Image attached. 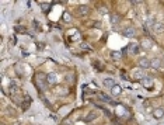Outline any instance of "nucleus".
Here are the masks:
<instances>
[{
	"label": "nucleus",
	"instance_id": "7ed1b4c3",
	"mask_svg": "<svg viewBox=\"0 0 164 125\" xmlns=\"http://www.w3.org/2000/svg\"><path fill=\"white\" fill-rule=\"evenodd\" d=\"M151 31L154 34H161L164 32V24L163 23H154L151 25Z\"/></svg>",
	"mask_w": 164,
	"mask_h": 125
},
{
	"label": "nucleus",
	"instance_id": "f03ea898",
	"mask_svg": "<svg viewBox=\"0 0 164 125\" xmlns=\"http://www.w3.org/2000/svg\"><path fill=\"white\" fill-rule=\"evenodd\" d=\"M138 63H139V68H140V69H149V68H151L150 59H147V58H140V59L138 61Z\"/></svg>",
	"mask_w": 164,
	"mask_h": 125
},
{
	"label": "nucleus",
	"instance_id": "9b49d317",
	"mask_svg": "<svg viewBox=\"0 0 164 125\" xmlns=\"http://www.w3.org/2000/svg\"><path fill=\"white\" fill-rule=\"evenodd\" d=\"M150 63H151V68H153V69H158V68L161 66V61H160L158 58L151 59V61H150Z\"/></svg>",
	"mask_w": 164,
	"mask_h": 125
},
{
	"label": "nucleus",
	"instance_id": "9d476101",
	"mask_svg": "<svg viewBox=\"0 0 164 125\" xmlns=\"http://www.w3.org/2000/svg\"><path fill=\"white\" fill-rule=\"evenodd\" d=\"M122 34H124L125 37H135V35H136V31H135V28H132V27H128V28L124 30Z\"/></svg>",
	"mask_w": 164,
	"mask_h": 125
},
{
	"label": "nucleus",
	"instance_id": "ddd939ff",
	"mask_svg": "<svg viewBox=\"0 0 164 125\" xmlns=\"http://www.w3.org/2000/svg\"><path fill=\"white\" fill-rule=\"evenodd\" d=\"M121 91H122V87L119 86V84H115V86L111 89V93L114 94V96H118V94H121Z\"/></svg>",
	"mask_w": 164,
	"mask_h": 125
},
{
	"label": "nucleus",
	"instance_id": "a211bd4d",
	"mask_svg": "<svg viewBox=\"0 0 164 125\" xmlns=\"http://www.w3.org/2000/svg\"><path fill=\"white\" fill-rule=\"evenodd\" d=\"M100 96H101V100H104V101H111V98H109L107 94H104V93H100Z\"/></svg>",
	"mask_w": 164,
	"mask_h": 125
},
{
	"label": "nucleus",
	"instance_id": "39448f33",
	"mask_svg": "<svg viewBox=\"0 0 164 125\" xmlns=\"http://www.w3.org/2000/svg\"><path fill=\"white\" fill-rule=\"evenodd\" d=\"M88 13H90V7L86 6V4H81V6H79V14L80 16H88Z\"/></svg>",
	"mask_w": 164,
	"mask_h": 125
},
{
	"label": "nucleus",
	"instance_id": "423d86ee",
	"mask_svg": "<svg viewBox=\"0 0 164 125\" xmlns=\"http://www.w3.org/2000/svg\"><path fill=\"white\" fill-rule=\"evenodd\" d=\"M153 117L156 118V119H161V118L164 117V110L161 108V107L153 110Z\"/></svg>",
	"mask_w": 164,
	"mask_h": 125
},
{
	"label": "nucleus",
	"instance_id": "f8f14e48",
	"mask_svg": "<svg viewBox=\"0 0 164 125\" xmlns=\"http://www.w3.org/2000/svg\"><path fill=\"white\" fill-rule=\"evenodd\" d=\"M109 23L112 24V25H117V24L119 23V16H118V14H111V17H109Z\"/></svg>",
	"mask_w": 164,
	"mask_h": 125
},
{
	"label": "nucleus",
	"instance_id": "20e7f679",
	"mask_svg": "<svg viewBox=\"0 0 164 125\" xmlns=\"http://www.w3.org/2000/svg\"><path fill=\"white\" fill-rule=\"evenodd\" d=\"M140 84L143 87H146V89H150V87L153 86V79H151V78H146V76H145V78L140 80Z\"/></svg>",
	"mask_w": 164,
	"mask_h": 125
},
{
	"label": "nucleus",
	"instance_id": "4468645a",
	"mask_svg": "<svg viewBox=\"0 0 164 125\" xmlns=\"http://www.w3.org/2000/svg\"><path fill=\"white\" fill-rule=\"evenodd\" d=\"M111 58H112L114 61H119V59L122 58V52H118V51H114V52H111Z\"/></svg>",
	"mask_w": 164,
	"mask_h": 125
},
{
	"label": "nucleus",
	"instance_id": "6e6552de",
	"mask_svg": "<svg viewBox=\"0 0 164 125\" xmlns=\"http://www.w3.org/2000/svg\"><path fill=\"white\" fill-rule=\"evenodd\" d=\"M142 48H145V49H150V48H153V41L150 38H145L142 41Z\"/></svg>",
	"mask_w": 164,
	"mask_h": 125
},
{
	"label": "nucleus",
	"instance_id": "1a4fd4ad",
	"mask_svg": "<svg viewBox=\"0 0 164 125\" xmlns=\"http://www.w3.org/2000/svg\"><path fill=\"white\" fill-rule=\"evenodd\" d=\"M102 83H104V86H105V87H108V89H112V87H114L115 84H117V83H115V80H114L112 78H107V79H104V82H102Z\"/></svg>",
	"mask_w": 164,
	"mask_h": 125
},
{
	"label": "nucleus",
	"instance_id": "f3484780",
	"mask_svg": "<svg viewBox=\"0 0 164 125\" xmlns=\"http://www.w3.org/2000/svg\"><path fill=\"white\" fill-rule=\"evenodd\" d=\"M63 20H65L66 23H70V21H72L70 14H69V13H65V14H63Z\"/></svg>",
	"mask_w": 164,
	"mask_h": 125
},
{
	"label": "nucleus",
	"instance_id": "f257e3e1",
	"mask_svg": "<svg viewBox=\"0 0 164 125\" xmlns=\"http://www.w3.org/2000/svg\"><path fill=\"white\" fill-rule=\"evenodd\" d=\"M131 75H132V79H133V80H142V79L145 78L143 69H140V68H135V69H132Z\"/></svg>",
	"mask_w": 164,
	"mask_h": 125
},
{
	"label": "nucleus",
	"instance_id": "6ab92c4d",
	"mask_svg": "<svg viewBox=\"0 0 164 125\" xmlns=\"http://www.w3.org/2000/svg\"><path fill=\"white\" fill-rule=\"evenodd\" d=\"M16 30H17V32H25V28H24V27H16Z\"/></svg>",
	"mask_w": 164,
	"mask_h": 125
},
{
	"label": "nucleus",
	"instance_id": "dca6fc26",
	"mask_svg": "<svg viewBox=\"0 0 164 125\" xmlns=\"http://www.w3.org/2000/svg\"><path fill=\"white\" fill-rule=\"evenodd\" d=\"M94 118H97V114H95V112H90L86 117V121H93Z\"/></svg>",
	"mask_w": 164,
	"mask_h": 125
},
{
	"label": "nucleus",
	"instance_id": "aec40b11",
	"mask_svg": "<svg viewBox=\"0 0 164 125\" xmlns=\"http://www.w3.org/2000/svg\"><path fill=\"white\" fill-rule=\"evenodd\" d=\"M1 125H4V124H1Z\"/></svg>",
	"mask_w": 164,
	"mask_h": 125
},
{
	"label": "nucleus",
	"instance_id": "0eeeda50",
	"mask_svg": "<svg viewBox=\"0 0 164 125\" xmlns=\"http://www.w3.org/2000/svg\"><path fill=\"white\" fill-rule=\"evenodd\" d=\"M47 82L49 83V84L54 86L55 83L58 82V76H56V73H48L47 75Z\"/></svg>",
	"mask_w": 164,
	"mask_h": 125
},
{
	"label": "nucleus",
	"instance_id": "2eb2a0df",
	"mask_svg": "<svg viewBox=\"0 0 164 125\" xmlns=\"http://www.w3.org/2000/svg\"><path fill=\"white\" fill-rule=\"evenodd\" d=\"M129 49H131L132 54H135V55L139 54V45H138V44H131V45H129Z\"/></svg>",
	"mask_w": 164,
	"mask_h": 125
}]
</instances>
